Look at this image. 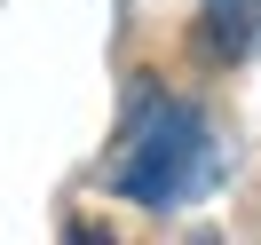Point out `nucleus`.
Listing matches in <instances>:
<instances>
[{
  "mask_svg": "<svg viewBox=\"0 0 261 245\" xmlns=\"http://www.w3.org/2000/svg\"><path fill=\"white\" fill-rule=\"evenodd\" d=\"M214 174H222V143H214L206 111L135 87V127L119 143L111 190L135 198V206H150V213H166V206H190L198 190H214Z\"/></svg>",
  "mask_w": 261,
  "mask_h": 245,
  "instance_id": "nucleus-1",
  "label": "nucleus"
},
{
  "mask_svg": "<svg viewBox=\"0 0 261 245\" xmlns=\"http://www.w3.org/2000/svg\"><path fill=\"white\" fill-rule=\"evenodd\" d=\"M261 48V0H206L198 8V56L206 64H238Z\"/></svg>",
  "mask_w": 261,
  "mask_h": 245,
  "instance_id": "nucleus-2",
  "label": "nucleus"
}]
</instances>
